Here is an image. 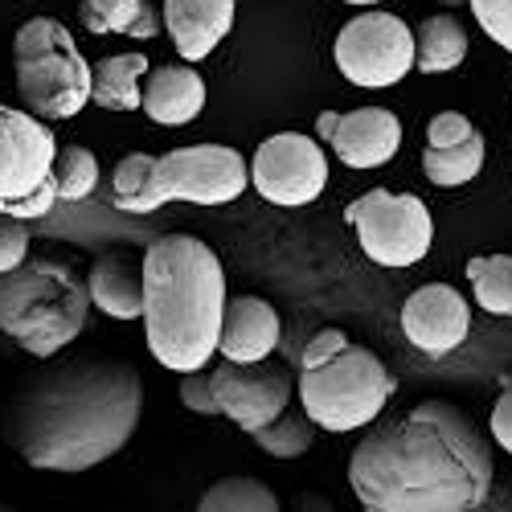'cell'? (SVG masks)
Wrapping results in <instances>:
<instances>
[{
	"instance_id": "1f68e13d",
	"label": "cell",
	"mask_w": 512,
	"mask_h": 512,
	"mask_svg": "<svg viewBox=\"0 0 512 512\" xmlns=\"http://www.w3.org/2000/svg\"><path fill=\"white\" fill-rule=\"evenodd\" d=\"M492 439L512 455V381L500 390V398L492 406Z\"/></svg>"
},
{
	"instance_id": "9c48e42d",
	"label": "cell",
	"mask_w": 512,
	"mask_h": 512,
	"mask_svg": "<svg viewBox=\"0 0 512 512\" xmlns=\"http://www.w3.org/2000/svg\"><path fill=\"white\" fill-rule=\"evenodd\" d=\"M250 185V164L226 144H189L156 156L152 164V213L168 201L230 205Z\"/></svg>"
},
{
	"instance_id": "9a60e30c",
	"label": "cell",
	"mask_w": 512,
	"mask_h": 512,
	"mask_svg": "<svg viewBox=\"0 0 512 512\" xmlns=\"http://www.w3.org/2000/svg\"><path fill=\"white\" fill-rule=\"evenodd\" d=\"M279 312L259 300V295H234L226 304V320H222V345L218 357L222 361H238V365H254V361H271L279 349Z\"/></svg>"
},
{
	"instance_id": "6da1fadb",
	"label": "cell",
	"mask_w": 512,
	"mask_h": 512,
	"mask_svg": "<svg viewBox=\"0 0 512 512\" xmlns=\"http://www.w3.org/2000/svg\"><path fill=\"white\" fill-rule=\"evenodd\" d=\"M492 480V443L443 398L373 422L349 459V488L365 512H476Z\"/></svg>"
},
{
	"instance_id": "7a4b0ae2",
	"label": "cell",
	"mask_w": 512,
	"mask_h": 512,
	"mask_svg": "<svg viewBox=\"0 0 512 512\" xmlns=\"http://www.w3.org/2000/svg\"><path fill=\"white\" fill-rule=\"evenodd\" d=\"M144 414L140 373L115 357L46 361L0 410V435L37 472H87L119 455Z\"/></svg>"
},
{
	"instance_id": "4fadbf2b",
	"label": "cell",
	"mask_w": 512,
	"mask_h": 512,
	"mask_svg": "<svg viewBox=\"0 0 512 512\" xmlns=\"http://www.w3.org/2000/svg\"><path fill=\"white\" fill-rule=\"evenodd\" d=\"M316 136L332 144L336 160L349 168H381L402 148V123L386 107H357V111H320Z\"/></svg>"
},
{
	"instance_id": "f546056e",
	"label": "cell",
	"mask_w": 512,
	"mask_h": 512,
	"mask_svg": "<svg viewBox=\"0 0 512 512\" xmlns=\"http://www.w3.org/2000/svg\"><path fill=\"white\" fill-rule=\"evenodd\" d=\"M29 263V230L17 218H0V275Z\"/></svg>"
},
{
	"instance_id": "d6986e66",
	"label": "cell",
	"mask_w": 512,
	"mask_h": 512,
	"mask_svg": "<svg viewBox=\"0 0 512 512\" xmlns=\"http://www.w3.org/2000/svg\"><path fill=\"white\" fill-rule=\"evenodd\" d=\"M152 62L144 54H115L91 66V103L103 111H140L144 107V87Z\"/></svg>"
},
{
	"instance_id": "ffe728a7",
	"label": "cell",
	"mask_w": 512,
	"mask_h": 512,
	"mask_svg": "<svg viewBox=\"0 0 512 512\" xmlns=\"http://www.w3.org/2000/svg\"><path fill=\"white\" fill-rule=\"evenodd\" d=\"M78 21L91 33H127L140 41H148L164 29V17L148 0H82Z\"/></svg>"
},
{
	"instance_id": "7c38bea8",
	"label": "cell",
	"mask_w": 512,
	"mask_h": 512,
	"mask_svg": "<svg viewBox=\"0 0 512 512\" xmlns=\"http://www.w3.org/2000/svg\"><path fill=\"white\" fill-rule=\"evenodd\" d=\"M209 377H213L218 414H226L246 435L271 426L291 406L295 394V377L279 361H254V365L218 361V369H209Z\"/></svg>"
},
{
	"instance_id": "2e32d148",
	"label": "cell",
	"mask_w": 512,
	"mask_h": 512,
	"mask_svg": "<svg viewBox=\"0 0 512 512\" xmlns=\"http://www.w3.org/2000/svg\"><path fill=\"white\" fill-rule=\"evenodd\" d=\"M164 29L185 62H201L234 29V0H164Z\"/></svg>"
},
{
	"instance_id": "30bf717a",
	"label": "cell",
	"mask_w": 512,
	"mask_h": 512,
	"mask_svg": "<svg viewBox=\"0 0 512 512\" xmlns=\"http://www.w3.org/2000/svg\"><path fill=\"white\" fill-rule=\"evenodd\" d=\"M332 58L353 87H394L414 70V29L394 13H361L336 33Z\"/></svg>"
},
{
	"instance_id": "ba28073f",
	"label": "cell",
	"mask_w": 512,
	"mask_h": 512,
	"mask_svg": "<svg viewBox=\"0 0 512 512\" xmlns=\"http://www.w3.org/2000/svg\"><path fill=\"white\" fill-rule=\"evenodd\" d=\"M345 222L357 226V242L365 259L377 267H414L426 259L435 242L431 209L414 193H390V189H369L357 201H349Z\"/></svg>"
},
{
	"instance_id": "ac0fdd59",
	"label": "cell",
	"mask_w": 512,
	"mask_h": 512,
	"mask_svg": "<svg viewBox=\"0 0 512 512\" xmlns=\"http://www.w3.org/2000/svg\"><path fill=\"white\" fill-rule=\"evenodd\" d=\"M91 304L111 320H144V259L132 254H103L87 275Z\"/></svg>"
},
{
	"instance_id": "52a82bcc",
	"label": "cell",
	"mask_w": 512,
	"mask_h": 512,
	"mask_svg": "<svg viewBox=\"0 0 512 512\" xmlns=\"http://www.w3.org/2000/svg\"><path fill=\"white\" fill-rule=\"evenodd\" d=\"M58 144L46 119L0 103V218H41L58 201Z\"/></svg>"
},
{
	"instance_id": "836d02e7",
	"label": "cell",
	"mask_w": 512,
	"mask_h": 512,
	"mask_svg": "<svg viewBox=\"0 0 512 512\" xmlns=\"http://www.w3.org/2000/svg\"><path fill=\"white\" fill-rule=\"evenodd\" d=\"M443 5H447V9H455V5H467V0H443Z\"/></svg>"
},
{
	"instance_id": "5bb4252c",
	"label": "cell",
	"mask_w": 512,
	"mask_h": 512,
	"mask_svg": "<svg viewBox=\"0 0 512 512\" xmlns=\"http://www.w3.org/2000/svg\"><path fill=\"white\" fill-rule=\"evenodd\" d=\"M402 332L418 353L447 357L472 332V308L451 283H422L402 304Z\"/></svg>"
},
{
	"instance_id": "4316f807",
	"label": "cell",
	"mask_w": 512,
	"mask_h": 512,
	"mask_svg": "<svg viewBox=\"0 0 512 512\" xmlns=\"http://www.w3.org/2000/svg\"><path fill=\"white\" fill-rule=\"evenodd\" d=\"M152 164H156V156H148V152H127L119 164H115V181H111V189H115V205L123 209V213H152Z\"/></svg>"
},
{
	"instance_id": "d6a6232c",
	"label": "cell",
	"mask_w": 512,
	"mask_h": 512,
	"mask_svg": "<svg viewBox=\"0 0 512 512\" xmlns=\"http://www.w3.org/2000/svg\"><path fill=\"white\" fill-rule=\"evenodd\" d=\"M345 5H357V9H369V5H381V0H345Z\"/></svg>"
},
{
	"instance_id": "e575fe53",
	"label": "cell",
	"mask_w": 512,
	"mask_h": 512,
	"mask_svg": "<svg viewBox=\"0 0 512 512\" xmlns=\"http://www.w3.org/2000/svg\"><path fill=\"white\" fill-rule=\"evenodd\" d=\"M0 512H17V508H9V504H0Z\"/></svg>"
},
{
	"instance_id": "f1b7e54d",
	"label": "cell",
	"mask_w": 512,
	"mask_h": 512,
	"mask_svg": "<svg viewBox=\"0 0 512 512\" xmlns=\"http://www.w3.org/2000/svg\"><path fill=\"white\" fill-rule=\"evenodd\" d=\"M467 136H476V127L459 111H439L431 123H426V148H455Z\"/></svg>"
},
{
	"instance_id": "d4e9b609",
	"label": "cell",
	"mask_w": 512,
	"mask_h": 512,
	"mask_svg": "<svg viewBox=\"0 0 512 512\" xmlns=\"http://www.w3.org/2000/svg\"><path fill=\"white\" fill-rule=\"evenodd\" d=\"M312 435H316V422L308 418V410L304 406H287L271 426L254 431L250 439L275 459H300L312 447Z\"/></svg>"
},
{
	"instance_id": "3957f363",
	"label": "cell",
	"mask_w": 512,
	"mask_h": 512,
	"mask_svg": "<svg viewBox=\"0 0 512 512\" xmlns=\"http://www.w3.org/2000/svg\"><path fill=\"white\" fill-rule=\"evenodd\" d=\"M222 259L193 234H164L144 250V336L173 373L209 369L226 320Z\"/></svg>"
},
{
	"instance_id": "cb8c5ba5",
	"label": "cell",
	"mask_w": 512,
	"mask_h": 512,
	"mask_svg": "<svg viewBox=\"0 0 512 512\" xmlns=\"http://www.w3.org/2000/svg\"><path fill=\"white\" fill-rule=\"evenodd\" d=\"M467 283L476 304L492 316H512V254H476L467 259Z\"/></svg>"
},
{
	"instance_id": "8fae6325",
	"label": "cell",
	"mask_w": 512,
	"mask_h": 512,
	"mask_svg": "<svg viewBox=\"0 0 512 512\" xmlns=\"http://www.w3.org/2000/svg\"><path fill=\"white\" fill-rule=\"evenodd\" d=\"M254 193L271 205H308L328 185V156L304 132L267 136L250 160Z\"/></svg>"
},
{
	"instance_id": "e0dca14e",
	"label": "cell",
	"mask_w": 512,
	"mask_h": 512,
	"mask_svg": "<svg viewBox=\"0 0 512 512\" xmlns=\"http://www.w3.org/2000/svg\"><path fill=\"white\" fill-rule=\"evenodd\" d=\"M205 107V78L193 66H156L144 78V115L160 127H185Z\"/></svg>"
},
{
	"instance_id": "8992f818",
	"label": "cell",
	"mask_w": 512,
	"mask_h": 512,
	"mask_svg": "<svg viewBox=\"0 0 512 512\" xmlns=\"http://www.w3.org/2000/svg\"><path fill=\"white\" fill-rule=\"evenodd\" d=\"M17 91L37 119H74L91 103V66L74 33L54 17H29L13 37Z\"/></svg>"
},
{
	"instance_id": "7402d4cb",
	"label": "cell",
	"mask_w": 512,
	"mask_h": 512,
	"mask_svg": "<svg viewBox=\"0 0 512 512\" xmlns=\"http://www.w3.org/2000/svg\"><path fill=\"white\" fill-rule=\"evenodd\" d=\"M484 168V136H467L455 148H422V173L439 189H459L467 181H476Z\"/></svg>"
},
{
	"instance_id": "603a6c76",
	"label": "cell",
	"mask_w": 512,
	"mask_h": 512,
	"mask_svg": "<svg viewBox=\"0 0 512 512\" xmlns=\"http://www.w3.org/2000/svg\"><path fill=\"white\" fill-rule=\"evenodd\" d=\"M197 512H283L279 496L254 476H226L209 484L197 500Z\"/></svg>"
},
{
	"instance_id": "44dd1931",
	"label": "cell",
	"mask_w": 512,
	"mask_h": 512,
	"mask_svg": "<svg viewBox=\"0 0 512 512\" xmlns=\"http://www.w3.org/2000/svg\"><path fill=\"white\" fill-rule=\"evenodd\" d=\"M467 58V29L451 13L426 17L414 33V70L422 74H447Z\"/></svg>"
},
{
	"instance_id": "83f0119b",
	"label": "cell",
	"mask_w": 512,
	"mask_h": 512,
	"mask_svg": "<svg viewBox=\"0 0 512 512\" xmlns=\"http://www.w3.org/2000/svg\"><path fill=\"white\" fill-rule=\"evenodd\" d=\"M480 21V29L512 54V0H467Z\"/></svg>"
},
{
	"instance_id": "4dcf8cb0",
	"label": "cell",
	"mask_w": 512,
	"mask_h": 512,
	"mask_svg": "<svg viewBox=\"0 0 512 512\" xmlns=\"http://www.w3.org/2000/svg\"><path fill=\"white\" fill-rule=\"evenodd\" d=\"M181 402H185L189 410L205 414V418L218 414V402H213V377H209L205 369L185 373V381H181Z\"/></svg>"
},
{
	"instance_id": "277c9868",
	"label": "cell",
	"mask_w": 512,
	"mask_h": 512,
	"mask_svg": "<svg viewBox=\"0 0 512 512\" xmlns=\"http://www.w3.org/2000/svg\"><path fill=\"white\" fill-rule=\"evenodd\" d=\"M394 390L398 381L381 365V357L365 345H353L340 328L316 332L300 357L295 394H300V406L320 431H361V426L381 418Z\"/></svg>"
},
{
	"instance_id": "484cf974",
	"label": "cell",
	"mask_w": 512,
	"mask_h": 512,
	"mask_svg": "<svg viewBox=\"0 0 512 512\" xmlns=\"http://www.w3.org/2000/svg\"><path fill=\"white\" fill-rule=\"evenodd\" d=\"M54 189H58V201H87L99 189V160H95V152L82 148V144L58 148Z\"/></svg>"
},
{
	"instance_id": "5b68a950",
	"label": "cell",
	"mask_w": 512,
	"mask_h": 512,
	"mask_svg": "<svg viewBox=\"0 0 512 512\" xmlns=\"http://www.w3.org/2000/svg\"><path fill=\"white\" fill-rule=\"evenodd\" d=\"M91 316V287L70 263L29 259L17 271L0 275V332L29 353L58 357Z\"/></svg>"
}]
</instances>
